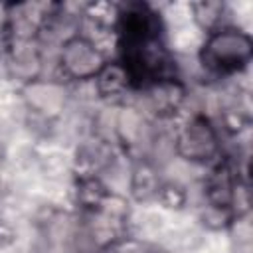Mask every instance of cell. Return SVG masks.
I'll list each match as a JSON object with an SVG mask.
<instances>
[{"mask_svg": "<svg viewBox=\"0 0 253 253\" xmlns=\"http://www.w3.org/2000/svg\"><path fill=\"white\" fill-rule=\"evenodd\" d=\"M253 59L251 32L239 26L219 28L204 38L196 61L200 67L202 83L219 85L249 71Z\"/></svg>", "mask_w": 253, "mask_h": 253, "instance_id": "1", "label": "cell"}, {"mask_svg": "<svg viewBox=\"0 0 253 253\" xmlns=\"http://www.w3.org/2000/svg\"><path fill=\"white\" fill-rule=\"evenodd\" d=\"M174 156L196 168H210L223 158V136L204 113H182L174 121Z\"/></svg>", "mask_w": 253, "mask_h": 253, "instance_id": "2", "label": "cell"}, {"mask_svg": "<svg viewBox=\"0 0 253 253\" xmlns=\"http://www.w3.org/2000/svg\"><path fill=\"white\" fill-rule=\"evenodd\" d=\"M111 57L83 34H75L57 47L53 79L67 85L91 83Z\"/></svg>", "mask_w": 253, "mask_h": 253, "instance_id": "3", "label": "cell"}, {"mask_svg": "<svg viewBox=\"0 0 253 253\" xmlns=\"http://www.w3.org/2000/svg\"><path fill=\"white\" fill-rule=\"evenodd\" d=\"M24 111L45 119L59 121L71 107V87L53 77H38L18 87Z\"/></svg>", "mask_w": 253, "mask_h": 253, "instance_id": "4", "label": "cell"}, {"mask_svg": "<svg viewBox=\"0 0 253 253\" xmlns=\"http://www.w3.org/2000/svg\"><path fill=\"white\" fill-rule=\"evenodd\" d=\"M93 87L99 103H107V105H123L130 101L132 93L136 91L130 73L119 59L107 61V65L93 79Z\"/></svg>", "mask_w": 253, "mask_h": 253, "instance_id": "5", "label": "cell"}, {"mask_svg": "<svg viewBox=\"0 0 253 253\" xmlns=\"http://www.w3.org/2000/svg\"><path fill=\"white\" fill-rule=\"evenodd\" d=\"M164 180L162 168L152 160L138 156L130 158V176L126 196L134 206H150Z\"/></svg>", "mask_w": 253, "mask_h": 253, "instance_id": "6", "label": "cell"}, {"mask_svg": "<svg viewBox=\"0 0 253 253\" xmlns=\"http://www.w3.org/2000/svg\"><path fill=\"white\" fill-rule=\"evenodd\" d=\"M190 14L192 22L208 36L219 28L225 26H235L231 6L227 2H217V0H200V2H190Z\"/></svg>", "mask_w": 253, "mask_h": 253, "instance_id": "7", "label": "cell"}, {"mask_svg": "<svg viewBox=\"0 0 253 253\" xmlns=\"http://www.w3.org/2000/svg\"><path fill=\"white\" fill-rule=\"evenodd\" d=\"M192 186L174 182L164 178L156 196H154V206L160 208L162 211L168 213H182V211H190L192 210Z\"/></svg>", "mask_w": 253, "mask_h": 253, "instance_id": "8", "label": "cell"}]
</instances>
